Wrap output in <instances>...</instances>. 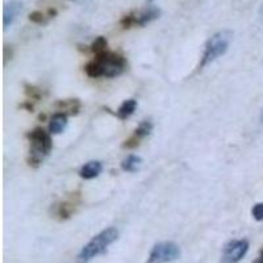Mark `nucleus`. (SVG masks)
Wrapping results in <instances>:
<instances>
[{"label": "nucleus", "instance_id": "1", "mask_svg": "<svg viewBox=\"0 0 263 263\" xmlns=\"http://www.w3.org/2000/svg\"><path fill=\"white\" fill-rule=\"evenodd\" d=\"M126 69V62L124 57L116 53L105 51L96 55V58L84 66V71L90 78H115L123 74Z\"/></svg>", "mask_w": 263, "mask_h": 263}, {"label": "nucleus", "instance_id": "2", "mask_svg": "<svg viewBox=\"0 0 263 263\" xmlns=\"http://www.w3.org/2000/svg\"><path fill=\"white\" fill-rule=\"evenodd\" d=\"M117 238H119V230L114 227L107 228L105 230H103V232H100L99 234H96L90 242L82 248L81 253L78 254V262H90V260H92L93 258H96L98 255L105 253L108 246L112 245Z\"/></svg>", "mask_w": 263, "mask_h": 263}, {"label": "nucleus", "instance_id": "3", "mask_svg": "<svg viewBox=\"0 0 263 263\" xmlns=\"http://www.w3.org/2000/svg\"><path fill=\"white\" fill-rule=\"evenodd\" d=\"M232 39H233V32L228 29L220 30V32L215 33L212 37H210L204 46V53L200 63H199V70L204 69L206 65L222 57L229 49Z\"/></svg>", "mask_w": 263, "mask_h": 263}, {"label": "nucleus", "instance_id": "4", "mask_svg": "<svg viewBox=\"0 0 263 263\" xmlns=\"http://www.w3.org/2000/svg\"><path fill=\"white\" fill-rule=\"evenodd\" d=\"M28 140L30 142V150H29V162L30 166L37 167L46 156H49L51 147H53V142H51V137L48 132H45L42 128L33 129L32 132L28 133Z\"/></svg>", "mask_w": 263, "mask_h": 263}, {"label": "nucleus", "instance_id": "5", "mask_svg": "<svg viewBox=\"0 0 263 263\" xmlns=\"http://www.w3.org/2000/svg\"><path fill=\"white\" fill-rule=\"evenodd\" d=\"M180 249L174 242H159L154 245L147 263H168L180 258Z\"/></svg>", "mask_w": 263, "mask_h": 263}, {"label": "nucleus", "instance_id": "6", "mask_svg": "<svg viewBox=\"0 0 263 263\" xmlns=\"http://www.w3.org/2000/svg\"><path fill=\"white\" fill-rule=\"evenodd\" d=\"M249 251V242L246 239H234L225 245L222 251V262L238 263Z\"/></svg>", "mask_w": 263, "mask_h": 263}, {"label": "nucleus", "instance_id": "7", "mask_svg": "<svg viewBox=\"0 0 263 263\" xmlns=\"http://www.w3.org/2000/svg\"><path fill=\"white\" fill-rule=\"evenodd\" d=\"M23 11V3L18 0H11L8 3H6L3 9V25L4 29L9 28L15 23L17 16Z\"/></svg>", "mask_w": 263, "mask_h": 263}, {"label": "nucleus", "instance_id": "8", "mask_svg": "<svg viewBox=\"0 0 263 263\" xmlns=\"http://www.w3.org/2000/svg\"><path fill=\"white\" fill-rule=\"evenodd\" d=\"M159 16H161V9L157 8V7H149V8H145L142 9L141 12L135 13V25L144 27V25L149 24V23H152V21L157 20Z\"/></svg>", "mask_w": 263, "mask_h": 263}, {"label": "nucleus", "instance_id": "9", "mask_svg": "<svg viewBox=\"0 0 263 263\" xmlns=\"http://www.w3.org/2000/svg\"><path fill=\"white\" fill-rule=\"evenodd\" d=\"M103 164L99 161H91L88 163H86L83 167L79 171V175H81L83 179H93V178L99 177V174L102 173Z\"/></svg>", "mask_w": 263, "mask_h": 263}, {"label": "nucleus", "instance_id": "10", "mask_svg": "<svg viewBox=\"0 0 263 263\" xmlns=\"http://www.w3.org/2000/svg\"><path fill=\"white\" fill-rule=\"evenodd\" d=\"M67 126V116L66 114H55L50 120L49 124V132L51 135H58Z\"/></svg>", "mask_w": 263, "mask_h": 263}, {"label": "nucleus", "instance_id": "11", "mask_svg": "<svg viewBox=\"0 0 263 263\" xmlns=\"http://www.w3.org/2000/svg\"><path fill=\"white\" fill-rule=\"evenodd\" d=\"M136 108H137V102L135 99H129V100H125L123 104L120 105L119 109H117L116 115L120 120H126L128 117H130L132 115L135 114Z\"/></svg>", "mask_w": 263, "mask_h": 263}, {"label": "nucleus", "instance_id": "12", "mask_svg": "<svg viewBox=\"0 0 263 263\" xmlns=\"http://www.w3.org/2000/svg\"><path fill=\"white\" fill-rule=\"evenodd\" d=\"M141 163H142V159L141 157L135 156V154H132L129 156L128 158L124 159L123 163H121V167H123L124 171H128V173H135L140 168Z\"/></svg>", "mask_w": 263, "mask_h": 263}, {"label": "nucleus", "instance_id": "13", "mask_svg": "<svg viewBox=\"0 0 263 263\" xmlns=\"http://www.w3.org/2000/svg\"><path fill=\"white\" fill-rule=\"evenodd\" d=\"M152 130H153V124L146 120V121H142V123L138 125V128L136 129L135 135H133V136H136V137H137L138 140L141 141L142 138L147 137V136L152 133Z\"/></svg>", "mask_w": 263, "mask_h": 263}, {"label": "nucleus", "instance_id": "14", "mask_svg": "<svg viewBox=\"0 0 263 263\" xmlns=\"http://www.w3.org/2000/svg\"><path fill=\"white\" fill-rule=\"evenodd\" d=\"M107 46H108L107 40H105L104 37L100 36L92 42V45H91V50H92L96 55H99V54H103V53H105V51H108Z\"/></svg>", "mask_w": 263, "mask_h": 263}, {"label": "nucleus", "instance_id": "15", "mask_svg": "<svg viewBox=\"0 0 263 263\" xmlns=\"http://www.w3.org/2000/svg\"><path fill=\"white\" fill-rule=\"evenodd\" d=\"M60 105L62 107L63 111H69V114L74 115L78 112L79 107H81V104H79L78 100H67V102H61Z\"/></svg>", "mask_w": 263, "mask_h": 263}, {"label": "nucleus", "instance_id": "16", "mask_svg": "<svg viewBox=\"0 0 263 263\" xmlns=\"http://www.w3.org/2000/svg\"><path fill=\"white\" fill-rule=\"evenodd\" d=\"M29 20L34 24H46L48 23V17H46L45 13L40 12V11H34L29 15Z\"/></svg>", "mask_w": 263, "mask_h": 263}, {"label": "nucleus", "instance_id": "17", "mask_svg": "<svg viewBox=\"0 0 263 263\" xmlns=\"http://www.w3.org/2000/svg\"><path fill=\"white\" fill-rule=\"evenodd\" d=\"M58 216H60L61 218H67L71 216L72 213V206L69 205V204H61L60 206H58Z\"/></svg>", "mask_w": 263, "mask_h": 263}, {"label": "nucleus", "instance_id": "18", "mask_svg": "<svg viewBox=\"0 0 263 263\" xmlns=\"http://www.w3.org/2000/svg\"><path fill=\"white\" fill-rule=\"evenodd\" d=\"M253 217L257 220V221H263V203H258L253 206Z\"/></svg>", "mask_w": 263, "mask_h": 263}, {"label": "nucleus", "instance_id": "19", "mask_svg": "<svg viewBox=\"0 0 263 263\" xmlns=\"http://www.w3.org/2000/svg\"><path fill=\"white\" fill-rule=\"evenodd\" d=\"M254 263H263V250L260 251V254H259V257L257 258V260H255Z\"/></svg>", "mask_w": 263, "mask_h": 263}, {"label": "nucleus", "instance_id": "20", "mask_svg": "<svg viewBox=\"0 0 263 263\" xmlns=\"http://www.w3.org/2000/svg\"><path fill=\"white\" fill-rule=\"evenodd\" d=\"M259 13H260V16H262V17H263V6L260 7V9H259Z\"/></svg>", "mask_w": 263, "mask_h": 263}, {"label": "nucleus", "instance_id": "21", "mask_svg": "<svg viewBox=\"0 0 263 263\" xmlns=\"http://www.w3.org/2000/svg\"><path fill=\"white\" fill-rule=\"evenodd\" d=\"M260 121L263 123V109H262V112H260Z\"/></svg>", "mask_w": 263, "mask_h": 263}, {"label": "nucleus", "instance_id": "22", "mask_svg": "<svg viewBox=\"0 0 263 263\" xmlns=\"http://www.w3.org/2000/svg\"><path fill=\"white\" fill-rule=\"evenodd\" d=\"M71 2H75V3H79V2H82V0H71Z\"/></svg>", "mask_w": 263, "mask_h": 263}]
</instances>
